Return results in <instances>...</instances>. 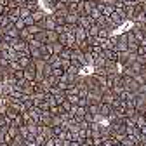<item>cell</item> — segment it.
<instances>
[{
  "mask_svg": "<svg viewBox=\"0 0 146 146\" xmlns=\"http://www.w3.org/2000/svg\"><path fill=\"white\" fill-rule=\"evenodd\" d=\"M144 137H146V136H144Z\"/></svg>",
  "mask_w": 146,
  "mask_h": 146,
  "instance_id": "35",
  "label": "cell"
},
{
  "mask_svg": "<svg viewBox=\"0 0 146 146\" xmlns=\"http://www.w3.org/2000/svg\"><path fill=\"white\" fill-rule=\"evenodd\" d=\"M17 63H19V66L23 68V70H26L33 61H31V58H26V56H19V59H17Z\"/></svg>",
  "mask_w": 146,
  "mask_h": 146,
  "instance_id": "11",
  "label": "cell"
},
{
  "mask_svg": "<svg viewBox=\"0 0 146 146\" xmlns=\"http://www.w3.org/2000/svg\"><path fill=\"white\" fill-rule=\"evenodd\" d=\"M117 99H118V98L111 92V90H108V92H104V94H103V101H101V103H103V104H110V106H111Z\"/></svg>",
  "mask_w": 146,
  "mask_h": 146,
  "instance_id": "7",
  "label": "cell"
},
{
  "mask_svg": "<svg viewBox=\"0 0 146 146\" xmlns=\"http://www.w3.org/2000/svg\"><path fill=\"white\" fill-rule=\"evenodd\" d=\"M78 14L77 12H68L66 16V25H71V26H78Z\"/></svg>",
  "mask_w": 146,
  "mask_h": 146,
  "instance_id": "8",
  "label": "cell"
},
{
  "mask_svg": "<svg viewBox=\"0 0 146 146\" xmlns=\"http://www.w3.org/2000/svg\"><path fill=\"white\" fill-rule=\"evenodd\" d=\"M4 17H5V16H2V14H0V25H2V21H4Z\"/></svg>",
  "mask_w": 146,
  "mask_h": 146,
  "instance_id": "32",
  "label": "cell"
},
{
  "mask_svg": "<svg viewBox=\"0 0 146 146\" xmlns=\"http://www.w3.org/2000/svg\"><path fill=\"white\" fill-rule=\"evenodd\" d=\"M4 42V35H0V44H2Z\"/></svg>",
  "mask_w": 146,
  "mask_h": 146,
  "instance_id": "33",
  "label": "cell"
},
{
  "mask_svg": "<svg viewBox=\"0 0 146 146\" xmlns=\"http://www.w3.org/2000/svg\"><path fill=\"white\" fill-rule=\"evenodd\" d=\"M14 28H16L17 31H23V30L26 28V25H25V19H21V17H19V19H17V21L14 23Z\"/></svg>",
  "mask_w": 146,
  "mask_h": 146,
  "instance_id": "21",
  "label": "cell"
},
{
  "mask_svg": "<svg viewBox=\"0 0 146 146\" xmlns=\"http://www.w3.org/2000/svg\"><path fill=\"white\" fill-rule=\"evenodd\" d=\"M45 35H47V44H49V45H52V44H58V40H59V35H58L56 31H45Z\"/></svg>",
  "mask_w": 146,
  "mask_h": 146,
  "instance_id": "9",
  "label": "cell"
},
{
  "mask_svg": "<svg viewBox=\"0 0 146 146\" xmlns=\"http://www.w3.org/2000/svg\"><path fill=\"white\" fill-rule=\"evenodd\" d=\"M0 5H7V0H0Z\"/></svg>",
  "mask_w": 146,
  "mask_h": 146,
  "instance_id": "31",
  "label": "cell"
},
{
  "mask_svg": "<svg viewBox=\"0 0 146 146\" xmlns=\"http://www.w3.org/2000/svg\"><path fill=\"white\" fill-rule=\"evenodd\" d=\"M45 141H47V137H45L44 134H36V137H35V146H45Z\"/></svg>",
  "mask_w": 146,
  "mask_h": 146,
  "instance_id": "18",
  "label": "cell"
},
{
  "mask_svg": "<svg viewBox=\"0 0 146 146\" xmlns=\"http://www.w3.org/2000/svg\"><path fill=\"white\" fill-rule=\"evenodd\" d=\"M110 21H111V23H113V25H115V26H120V25H122V23H125V21H123V19H122V17H120V16H118V14H117V12H113V14H111V16H110Z\"/></svg>",
  "mask_w": 146,
  "mask_h": 146,
  "instance_id": "13",
  "label": "cell"
},
{
  "mask_svg": "<svg viewBox=\"0 0 146 146\" xmlns=\"http://www.w3.org/2000/svg\"><path fill=\"white\" fill-rule=\"evenodd\" d=\"M92 25H96V23H94V19H90L89 16H80V17H78V26H80V28L89 30Z\"/></svg>",
  "mask_w": 146,
  "mask_h": 146,
  "instance_id": "4",
  "label": "cell"
},
{
  "mask_svg": "<svg viewBox=\"0 0 146 146\" xmlns=\"http://www.w3.org/2000/svg\"><path fill=\"white\" fill-rule=\"evenodd\" d=\"M50 75H52V66L49 63H45V66H44V77H50Z\"/></svg>",
  "mask_w": 146,
  "mask_h": 146,
  "instance_id": "25",
  "label": "cell"
},
{
  "mask_svg": "<svg viewBox=\"0 0 146 146\" xmlns=\"http://www.w3.org/2000/svg\"><path fill=\"white\" fill-rule=\"evenodd\" d=\"M59 58H61L63 61H71V49L64 47V49H63V52L59 54Z\"/></svg>",
  "mask_w": 146,
  "mask_h": 146,
  "instance_id": "14",
  "label": "cell"
},
{
  "mask_svg": "<svg viewBox=\"0 0 146 146\" xmlns=\"http://www.w3.org/2000/svg\"><path fill=\"white\" fill-rule=\"evenodd\" d=\"M0 146H11V144H5V143H2V144H0Z\"/></svg>",
  "mask_w": 146,
  "mask_h": 146,
  "instance_id": "34",
  "label": "cell"
},
{
  "mask_svg": "<svg viewBox=\"0 0 146 146\" xmlns=\"http://www.w3.org/2000/svg\"><path fill=\"white\" fill-rule=\"evenodd\" d=\"M49 113H50L52 117H59V115H61V113H64V111L61 110V106H52V108L49 110Z\"/></svg>",
  "mask_w": 146,
  "mask_h": 146,
  "instance_id": "19",
  "label": "cell"
},
{
  "mask_svg": "<svg viewBox=\"0 0 146 146\" xmlns=\"http://www.w3.org/2000/svg\"><path fill=\"white\" fill-rule=\"evenodd\" d=\"M111 113H113V108L110 106V104H103V103L99 104V117L101 118H108Z\"/></svg>",
  "mask_w": 146,
  "mask_h": 146,
  "instance_id": "6",
  "label": "cell"
},
{
  "mask_svg": "<svg viewBox=\"0 0 146 146\" xmlns=\"http://www.w3.org/2000/svg\"><path fill=\"white\" fill-rule=\"evenodd\" d=\"M137 56H139V58H146V45H139V49H137Z\"/></svg>",
  "mask_w": 146,
  "mask_h": 146,
  "instance_id": "26",
  "label": "cell"
},
{
  "mask_svg": "<svg viewBox=\"0 0 146 146\" xmlns=\"http://www.w3.org/2000/svg\"><path fill=\"white\" fill-rule=\"evenodd\" d=\"M12 125V120L9 117H0V127H11Z\"/></svg>",
  "mask_w": 146,
  "mask_h": 146,
  "instance_id": "23",
  "label": "cell"
},
{
  "mask_svg": "<svg viewBox=\"0 0 146 146\" xmlns=\"http://www.w3.org/2000/svg\"><path fill=\"white\" fill-rule=\"evenodd\" d=\"M56 144V137H52V139H47L45 141V146H54Z\"/></svg>",
  "mask_w": 146,
  "mask_h": 146,
  "instance_id": "29",
  "label": "cell"
},
{
  "mask_svg": "<svg viewBox=\"0 0 146 146\" xmlns=\"http://www.w3.org/2000/svg\"><path fill=\"white\" fill-rule=\"evenodd\" d=\"M134 120H136V127H137L139 131L146 127V120H144V117H143V115H136V117H134Z\"/></svg>",
  "mask_w": 146,
  "mask_h": 146,
  "instance_id": "12",
  "label": "cell"
},
{
  "mask_svg": "<svg viewBox=\"0 0 146 146\" xmlns=\"http://www.w3.org/2000/svg\"><path fill=\"white\" fill-rule=\"evenodd\" d=\"M129 50V45H127V35L122 33V35H117V45H115V52H125Z\"/></svg>",
  "mask_w": 146,
  "mask_h": 146,
  "instance_id": "2",
  "label": "cell"
},
{
  "mask_svg": "<svg viewBox=\"0 0 146 146\" xmlns=\"http://www.w3.org/2000/svg\"><path fill=\"white\" fill-rule=\"evenodd\" d=\"M52 68H61L63 66V59L59 58V56H50V59L47 61Z\"/></svg>",
  "mask_w": 146,
  "mask_h": 146,
  "instance_id": "10",
  "label": "cell"
},
{
  "mask_svg": "<svg viewBox=\"0 0 146 146\" xmlns=\"http://www.w3.org/2000/svg\"><path fill=\"white\" fill-rule=\"evenodd\" d=\"M42 30H45V31H54V30H56V26H58V23H56V17H54L52 16V12L50 14H47L45 16V19L38 25Z\"/></svg>",
  "mask_w": 146,
  "mask_h": 146,
  "instance_id": "1",
  "label": "cell"
},
{
  "mask_svg": "<svg viewBox=\"0 0 146 146\" xmlns=\"http://www.w3.org/2000/svg\"><path fill=\"white\" fill-rule=\"evenodd\" d=\"M73 35H75V38H77V45L82 44V42H85V40H87V36H89V35H87V30H84V28H80V26L75 28Z\"/></svg>",
  "mask_w": 146,
  "mask_h": 146,
  "instance_id": "3",
  "label": "cell"
},
{
  "mask_svg": "<svg viewBox=\"0 0 146 146\" xmlns=\"http://www.w3.org/2000/svg\"><path fill=\"white\" fill-rule=\"evenodd\" d=\"M4 35L11 36V38H19V31H17L14 26H12V28H9V30H5V33H4Z\"/></svg>",
  "mask_w": 146,
  "mask_h": 146,
  "instance_id": "17",
  "label": "cell"
},
{
  "mask_svg": "<svg viewBox=\"0 0 146 146\" xmlns=\"http://www.w3.org/2000/svg\"><path fill=\"white\" fill-rule=\"evenodd\" d=\"M26 30H28V31H30V35H33V36H35L36 33H40V31H44V30H42V28H40L38 25H33V26H28Z\"/></svg>",
  "mask_w": 146,
  "mask_h": 146,
  "instance_id": "20",
  "label": "cell"
},
{
  "mask_svg": "<svg viewBox=\"0 0 146 146\" xmlns=\"http://www.w3.org/2000/svg\"><path fill=\"white\" fill-rule=\"evenodd\" d=\"M25 25H26V28H28V26H33V25H35V21H33V17H31V16H30V17H26V19H25Z\"/></svg>",
  "mask_w": 146,
  "mask_h": 146,
  "instance_id": "28",
  "label": "cell"
},
{
  "mask_svg": "<svg viewBox=\"0 0 146 146\" xmlns=\"http://www.w3.org/2000/svg\"><path fill=\"white\" fill-rule=\"evenodd\" d=\"M99 31H101V28H99L98 25H92V26L87 30V35H89V36H98V35H99Z\"/></svg>",
  "mask_w": 146,
  "mask_h": 146,
  "instance_id": "15",
  "label": "cell"
},
{
  "mask_svg": "<svg viewBox=\"0 0 146 146\" xmlns=\"http://www.w3.org/2000/svg\"><path fill=\"white\" fill-rule=\"evenodd\" d=\"M63 49H64V45H61L59 42L58 44H52V56H59V54L63 52Z\"/></svg>",
  "mask_w": 146,
  "mask_h": 146,
  "instance_id": "16",
  "label": "cell"
},
{
  "mask_svg": "<svg viewBox=\"0 0 146 146\" xmlns=\"http://www.w3.org/2000/svg\"><path fill=\"white\" fill-rule=\"evenodd\" d=\"M5 117H9L11 120H14V118H17V113H16V111H12V110L9 108V110H7V115H5Z\"/></svg>",
  "mask_w": 146,
  "mask_h": 146,
  "instance_id": "27",
  "label": "cell"
},
{
  "mask_svg": "<svg viewBox=\"0 0 146 146\" xmlns=\"http://www.w3.org/2000/svg\"><path fill=\"white\" fill-rule=\"evenodd\" d=\"M45 16H47V12H45V11H42V9H36L35 12H31V17H33L35 25H40V23L45 19Z\"/></svg>",
  "mask_w": 146,
  "mask_h": 146,
  "instance_id": "5",
  "label": "cell"
},
{
  "mask_svg": "<svg viewBox=\"0 0 146 146\" xmlns=\"http://www.w3.org/2000/svg\"><path fill=\"white\" fill-rule=\"evenodd\" d=\"M63 75H64V70H63V68H52V77H56V78L59 80Z\"/></svg>",
  "mask_w": 146,
  "mask_h": 146,
  "instance_id": "22",
  "label": "cell"
},
{
  "mask_svg": "<svg viewBox=\"0 0 146 146\" xmlns=\"http://www.w3.org/2000/svg\"><path fill=\"white\" fill-rule=\"evenodd\" d=\"M71 146H82V144H80V143H77V141H73V143H71Z\"/></svg>",
  "mask_w": 146,
  "mask_h": 146,
  "instance_id": "30",
  "label": "cell"
},
{
  "mask_svg": "<svg viewBox=\"0 0 146 146\" xmlns=\"http://www.w3.org/2000/svg\"><path fill=\"white\" fill-rule=\"evenodd\" d=\"M21 4H19V0H7V7L9 9H17Z\"/></svg>",
  "mask_w": 146,
  "mask_h": 146,
  "instance_id": "24",
  "label": "cell"
}]
</instances>
